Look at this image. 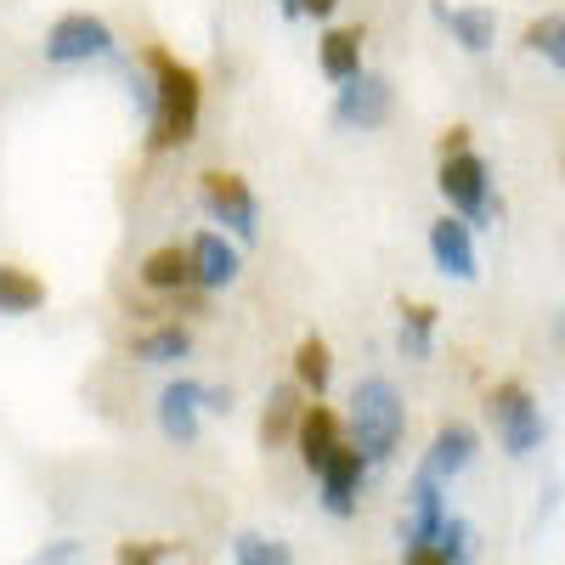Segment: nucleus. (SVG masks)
<instances>
[{
    "label": "nucleus",
    "mask_w": 565,
    "mask_h": 565,
    "mask_svg": "<svg viewBox=\"0 0 565 565\" xmlns=\"http://www.w3.org/2000/svg\"><path fill=\"white\" fill-rule=\"evenodd\" d=\"M295 385L306 396H328V385H334V351H328L322 334H306L295 345Z\"/></svg>",
    "instance_id": "aec40b11"
},
{
    "label": "nucleus",
    "mask_w": 565,
    "mask_h": 565,
    "mask_svg": "<svg viewBox=\"0 0 565 565\" xmlns=\"http://www.w3.org/2000/svg\"><path fill=\"white\" fill-rule=\"evenodd\" d=\"M153 68V114H148V153L186 148L199 136V108H204V79L193 63H181L164 45H148Z\"/></svg>",
    "instance_id": "f257e3e1"
},
{
    "label": "nucleus",
    "mask_w": 565,
    "mask_h": 565,
    "mask_svg": "<svg viewBox=\"0 0 565 565\" xmlns=\"http://www.w3.org/2000/svg\"><path fill=\"white\" fill-rule=\"evenodd\" d=\"M199 413H204V385L199 380H170L159 391V430L175 447H193L199 441Z\"/></svg>",
    "instance_id": "9b49d317"
},
{
    "label": "nucleus",
    "mask_w": 565,
    "mask_h": 565,
    "mask_svg": "<svg viewBox=\"0 0 565 565\" xmlns=\"http://www.w3.org/2000/svg\"><path fill=\"white\" fill-rule=\"evenodd\" d=\"M317 63H322V74L334 79V85L351 79V74H362V29H322Z\"/></svg>",
    "instance_id": "a211bd4d"
},
{
    "label": "nucleus",
    "mask_w": 565,
    "mask_h": 565,
    "mask_svg": "<svg viewBox=\"0 0 565 565\" xmlns=\"http://www.w3.org/2000/svg\"><path fill=\"white\" fill-rule=\"evenodd\" d=\"M45 306V282L23 266H7L0 260V317H29Z\"/></svg>",
    "instance_id": "412c9836"
},
{
    "label": "nucleus",
    "mask_w": 565,
    "mask_h": 565,
    "mask_svg": "<svg viewBox=\"0 0 565 565\" xmlns=\"http://www.w3.org/2000/svg\"><path fill=\"white\" fill-rule=\"evenodd\" d=\"M367 469H373V463H367V452H362L351 436L334 447V458L317 469V498H322V509L334 514V521H351V514H356V498H362Z\"/></svg>",
    "instance_id": "0eeeda50"
},
{
    "label": "nucleus",
    "mask_w": 565,
    "mask_h": 565,
    "mask_svg": "<svg viewBox=\"0 0 565 565\" xmlns=\"http://www.w3.org/2000/svg\"><path fill=\"white\" fill-rule=\"evenodd\" d=\"M436 23L452 34V45H463L469 57H487L492 45H498V18L487 7H447V0H436Z\"/></svg>",
    "instance_id": "4468645a"
},
{
    "label": "nucleus",
    "mask_w": 565,
    "mask_h": 565,
    "mask_svg": "<svg viewBox=\"0 0 565 565\" xmlns=\"http://www.w3.org/2000/svg\"><path fill=\"white\" fill-rule=\"evenodd\" d=\"M199 204L215 226H226L238 244L260 238V199L249 193V181L238 170H204L199 175Z\"/></svg>",
    "instance_id": "423d86ee"
},
{
    "label": "nucleus",
    "mask_w": 565,
    "mask_h": 565,
    "mask_svg": "<svg viewBox=\"0 0 565 565\" xmlns=\"http://www.w3.org/2000/svg\"><path fill=\"white\" fill-rule=\"evenodd\" d=\"M487 418H492L498 447H503L509 458H532V452L548 441V418H543L537 396H532L521 380L492 385V396H487Z\"/></svg>",
    "instance_id": "7ed1b4c3"
},
{
    "label": "nucleus",
    "mask_w": 565,
    "mask_h": 565,
    "mask_svg": "<svg viewBox=\"0 0 565 565\" xmlns=\"http://www.w3.org/2000/svg\"><path fill=\"white\" fill-rule=\"evenodd\" d=\"M430 260H436V271L441 277H452V282H476L481 277V260H476V226H469L463 215H441V221H430Z\"/></svg>",
    "instance_id": "1a4fd4ad"
},
{
    "label": "nucleus",
    "mask_w": 565,
    "mask_h": 565,
    "mask_svg": "<svg viewBox=\"0 0 565 565\" xmlns=\"http://www.w3.org/2000/svg\"><path fill=\"white\" fill-rule=\"evenodd\" d=\"M300 7H306V18L322 23V18H334V12H340V0H300Z\"/></svg>",
    "instance_id": "cd10ccee"
},
{
    "label": "nucleus",
    "mask_w": 565,
    "mask_h": 565,
    "mask_svg": "<svg viewBox=\"0 0 565 565\" xmlns=\"http://www.w3.org/2000/svg\"><path fill=\"white\" fill-rule=\"evenodd\" d=\"M526 52H537L543 63H554L559 74H565V18H532L526 23Z\"/></svg>",
    "instance_id": "b1692460"
},
{
    "label": "nucleus",
    "mask_w": 565,
    "mask_h": 565,
    "mask_svg": "<svg viewBox=\"0 0 565 565\" xmlns=\"http://www.w3.org/2000/svg\"><path fill=\"white\" fill-rule=\"evenodd\" d=\"M141 277V289H153V295H175V289H193L199 282V260H193V244H159L141 255L136 266Z\"/></svg>",
    "instance_id": "ddd939ff"
},
{
    "label": "nucleus",
    "mask_w": 565,
    "mask_h": 565,
    "mask_svg": "<svg viewBox=\"0 0 565 565\" xmlns=\"http://www.w3.org/2000/svg\"><path fill=\"white\" fill-rule=\"evenodd\" d=\"M130 356L141 367H181L186 356H193V328H186V322H153V328H141V334L130 340Z\"/></svg>",
    "instance_id": "2eb2a0df"
},
{
    "label": "nucleus",
    "mask_w": 565,
    "mask_h": 565,
    "mask_svg": "<svg viewBox=\"0 0 565 565\" xmlns=\"http://www.w3.org/2000/svg\"><path fill=\"white\" fill-rule=\"evenodd\" d=\"M114 52H119V40H114L108 18H97V12H63L52 29H45V40H40V57L52 63V68L103 63Z\"/></svg>",
    "instance_id": "39448f33"
},
{
    "label": "nucleus",
    "mask_w": 565,
    "mask_h": 565,
    "mask_svg": "<svg viewBox=\"0 0 565 565\" xmlns=\"http://www.w3.org/2000/svg\"><path fill=\"white\" fill-rule=\"evenodd\" d=\"M441 199L452 215H463L469 226H492L498 221V204H492V170L476 148H458V153H441Z\"/></svg>",
    "instance_id": "20e7f679"
},
{
    "label": "nucleus",
    "mask_w": 565,
    "mask_h": 565,
    "mask_svg": "<svg viewBox=\"0 0 565 565\" xmlns=\"http://www.w3.org/2000/svg\"><path fill=\"white\" fill-rule=\"evenodd\" d=\"M193 260H199V289H210V295L232 289L238 271H244L238 244H226L221 232H199V238H193Z\"/></svg>",
    "instance_id": "dca6fc26"
},
{
    "label": "nucleus",
    "mask_w": 565,
    "mask_h": 565,
    "mask_svg": "<svg viewBox=\"0 0 565 565\" xmlns=\"http://www.w3.org/2000/svg\"><path fill=\"white\" fill-rule=\"evenodd\" d=\"M476 452H481V436H476V424H463V418H452V424H441L436 430V441H430V452H424V476H436V481H452V476H463L469 463H476Z\"/></svg>",
    "instance_id": "f8f14e48"
},
{
    "label": "nucleus",
    "mask_w": 565,
    "mask_h": 565,
    "mask_svg": "<svg viewBox=\"0 0 565 565\" xmlns=\"http://www.w3.org/2000/svg\"><path fill=\"white\" fill-rule=\"evenodd\" d=\"M458 148H469V125H452V130H441V153H458Z\"/></svg>",
    "instance_id": "a878e982"
},
{
    "label": "nucleus",
    "mask_w": 565,
    "mask_h": 565,
    "mask_svg": "<svg viewBox=\"0 0 565 565\" xmlns=\"http://www.w3.org/2000/svg\"><path fill=\"white\" fill-rule=\"evenodd\" d=\"M391 108H396V90H391V79H380V74H351V79H340V97H334V125H345V130H380L385 119H391Z\"/></svg>",
    "instance_id": "6e6552de"
},
{
    "label": "nucleus",
    "mask_w": 565,
    "mask_h": 565,
    "mask_svg": "<svg viewBox=\"0 0 565 565\" xmlns=\"http://www.w3.org/2000/svg\"><path fill=\"white\" fill-rule=\"evenodd\" d=\"M232 407V391H221V385H204V413H226Z\"/></svg>",
    "instance_id": "bb28decb"
},
{
    "label": "nucleus",
    "mask_w": 565,
    "mask_h": 565,
    "mask_svg": "<svg viewBox=\"0 0 565 565\" xmlns=\"http://www.w3.org/2000/svg\"><path fill=\"white\" fill-rule=\"evenodd\" d=\"M277 12H282V18H306V7H300V0H277Z\"/></svg>",
    "instance_id": "c756f323"
},
{
    "label": "nucleus",
    "mask_w": 565,
    "mask_h": 565,
    "mask_svg": "<svg viewBox=\"0 0 565 565\" xmlns=\"http://www.w3.org/2000/svg\"><path fill=\"white\" fill-rule=\"evenodd\" d=\"M34 559H79V548H74V543H45Z\"/></svg>",
    "instance_id": "c85d7f7f"
},
{
    "label": "nucleus",
    "mask_w": 565,
    "mask_h": 565,
    "mask_svg": "<svg viewBox=\"0 0 565 565\" xmlns=\"http://www.w3.org/2000/svg\"><path fill=\"white\" fill-rule=\"evenodd\" d=\"M170 554H175L170 543H119V548H114V559H125V565H136V559L153 565V559H170Z\"/></svg>",
    "instance_id": "393cba45"
},
{
    "label": "nucleus",
    "mask_w": 565,
    "mask_h": 565,
    "mask_svg": "<svg viewBox=\"0 0 565 565\" xmlns=\"http://www.w3.org/2000/svg\"><path fill=\"white\" fill-rule=\"evenodd\" d=\"M436 322H441V311H436V306H424V300H402V328H396L402 356L430 362V351H436Z\"/></svg>",
    "instance_id": "6ab92c4d"
},
{
    "label": "nucleus",
    "mask_w": 565,
    "mask_h": 565,
    "mask_svg": "<svg viewBox=\"0 0 565 565\" xmlns=\"http://www.w3.org/2000/svg\"><path fill=\"white\" fill-rule=\"evenodd\" d=\"M469 554H476V532H469V521H458V514H447V526L418 543V548H402L407 565H463Z\"/></svg>",
    "instance_id": "f3484780"
},
{
    "label": "nucleus",
    "mask_w": 565,
    "mask_h": 565,
    "mask_svg": "<svg viewBox=\"0 0 565 565\" xmlns=\"http://www.w3.org/2000/svg\"><path fill=\"white\" fill-rule=\"evenodd\" d=\"M295 424H300V396H295V385H282V391L266 396V413H260V447L271 452L277 441H289V436H295Z\"/></svg>",
    "instance_id": "4be33fe9"
},
{
    "label": "nucleus",
    "mask_w": 565,
    "mask_h": 565,
    "mask_svg": "<svg viewBox=\"0 0 565 565\" xmlns=\"http://www.w3.org/2000/svg\"><path fill=\"white\" fill-rule=\"evenodd\" d=\"M407 430V407L402 391L385 380V373H367L351 391V441L367 452V463H391Z\"/></svg>",
    "instance_id": "f03ea898"
},
{
    "label": "nucleus",
    "mask_w": 565,
    "mask_h": 565,
    "mask_svg": "<svg viewBox=\"0 0 565 565\" xmlns=\"http://www.w3.org/2000/svg\"><path fill=\"white\" fill-rule=\"evenodd\" d=\"M345 441V418L328 407L322 396H311V407H300V424H295V452H300V469L317 481V469L334 458V447Z\"/></svg>",
    "instance_id": "9d476101"
},
{
    "label": "nucleus",
    "mask_w": 565,
    "mask_h": 565,
    "mask_svg": "<svg viewBox=\"0 0 565 565\" xmlns=\"http://www.w3.org/2000/svg\"><path fill=\"white\" fill-rule=\"evenodd\" d=\"M226 554L238 559V565H289L295 548L289 543H277V537H260V532H244V537H232Z\"/></svg>",
    "instance_id": "5701e85b"
}]
</instances>
